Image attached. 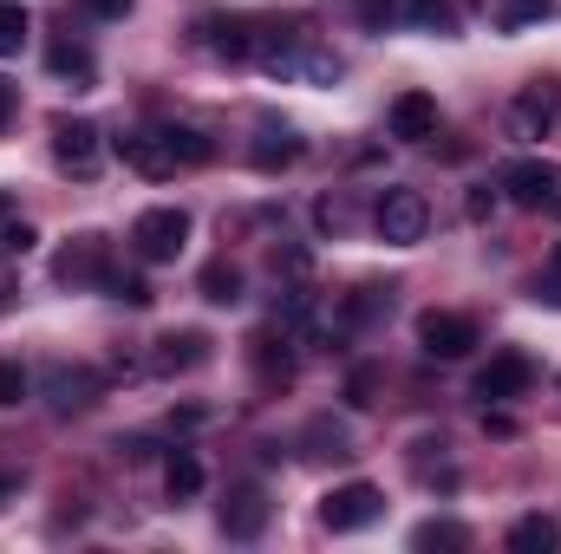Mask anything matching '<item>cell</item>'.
Instances as JSON below:
<instances>
[{"label":"cell","instance_id":"27","mask_svg":"<svg viewBox=\"0 0 561 554\" xmlns=\"http://www.w3.org/2000/svg\"><path fill=\"white\" fill-rule=\"evenodd\" d=\"M105 293H112V300H125V307H150V287H144L138 275H118V268L105 275Z\"/></svg>","mask_w":561,"mask_h":554},{"label":"cell","instance_id":"33","mask_svg":"<svg viewBox=\"0 0 561 554\" xmlns=\"http://www.w3.org/2000/svg\"><path fill=\"white\" fill-rule=\"evenodd\" d=\"M549 209H556V216H561V196H556V203H549Z\"/></svg>","mask_w":561,"mask_h":554},{"label":"cell","instance_id":"28","mask_svg":"<svg viewBox=\"0 0 561 554\" xmlns=\"http://www.w3.org/2000/svg\"><path fill=\"white\" fill-rule=\"evenodd\" d=\"M294 157H300V143H255V163H262V170H275V163H294Z\"/></svg>","mask_w":561,"mask_h":554},{"label":"cell","instance_id":"7","mask_svg":"<svg viewBox=\"0 0 561 554\" xmlns=\"http://www.w3.org/2000/svg\"><path fill=\"white\" fill-rule=\"evenodd\" d=\"M53 157L66 176H99V157H105L99 125L92 118H53Z\"/></svg>","mask_w":561,"mask_h":554},{"label":"cell","instance_id":"26","mask_svg":"<svg viewBox=\"0 0 561 554\" xmlns=\"http://www.w3.org/2000/svg\"><path fill=\"white\" fill-rule=\"evenodd\" d=\"M26 385H33V379H26V366H13V359H0V412H13V405L26 399Z\"/></svg>","mask_w":561,"mask_h":554},{"label":"cell","instance_id":"23","mask_svg":"<svg viewBox=\"0 0 561 554\" xmlns=\"http://www.w3.org/2000/svg\"><path fill=\"white\" fill-rule=\"evenodd\" d=\"M405 13H412V26H424V33H457V7L450 0H412Z\"/></svg>","mask_w":561,"mask_h":554},{"label":"cell","instance_id":"6","mask_svg":"<svg viewBox=\"0 0 561 554\" xmlns=\"http://www.w3.org/2000/svg\"><path fill=\"white\" fill-rule=\"evenodd\" d=\"M112 150L125 157V170H138L144 183H170V176H176V150H170V138H163V125L125 131V138H112Z\"/></svg>","mask_w":561,"mask_h":554},{"label":"cell","instance_id":"9","mask_svg":"<svg viewBox=\"0 0 561 554\" xmlns=\"http://www.w3.org/2000/svg\"><path fill=\"white\" fill-rule=\"evenodd\" d=\"M529 385H536L529 353H496V359L477 372V399H483V405H510V399H523Z\"/></svg>","mask_w":561,"mask_h":554},{"label":"cell","instance_id":"21","mask_svg":"<svg viewBox=\"0 0 561 554\" xmlns=\"http://www.w3.org/2000/svg\"><path fill=\"white\" fill-rule=\"evenodd\" d=\"M46 66H53L59 79H72V85H92V53H85V46H72V39H59V46L46 53Z\"/></svg>","mask_w":561,"mask_h":554},{"label":"cell","instance_id":"32","mask_svg":"<svg viewBox=\"0 0 561 554\" xmlns=\"http://www.w3.org/2000/svg\"><path fill=\"white\" fill-rule=\"evenodd\" d=\"M13 105H20V92H13V85L0 79V131H7V118H13Z\"/></svg>","mask_w":561,"mask_h":554},{"label":"cell","instance_id":"19","mask_svg":"<svg viewBox=\"0 0 561 554\" xmlns=\"http://www.w3.org/2000/svg\"><path fill=\"white\" fill-rule=\"evenodd\" d=\"M163 489H170L176 503L203 489V463H196V450H170V457H163Z\"/></svg>","mask_w":561,"mask_h":554},{"label":"cell","instance_id":"31","mask_svg":"<svg viewBox=\"0 0 561 554\" xmlns=\"http://www.w3.org/2000/svg\"><path fill=\"white\" fill-rule=\"evenodd\" d=\"M79 7H85L92 20H125V13H131V0H79Z\"/></svg>","mask_w":561,"mask_h":554},{"label":"cell","instance_id":"12","mask_svg":"<svg viewBox=\"0 0 561 554\" xmlns=\"http://www.w3.org/2000/svg\"><path fill=\"white\" fill-rule=\"evenodd\" d=\"M392 138H405V143L437 138V99L431 92H399L392 99Z\"/></svg>","mask_w":561,"mask_h":554},{"label":"cell","instance_id":"22","mask_svg":"<svg viewBox=\"0 0 561 554\" xmlns=\"http://www.w3.org/2000/svg\"><path fill=\"white\" fill-rule=\"evenodd\" d=\"M412 549H470V529L463 522H419Z\"/></svg>","mask_w":561,"mask_h":554},{"label":"cell","instance_id":"8","mask_svg":"<svg viewBox=\"0 0 561 554\" xmlns=\"http://www.w3.org/2000/svg\"><path fill=\"white\" fill-rule=\"evenodd\" d=\"M419 346L431 359H463L477 346V320L450 313V307H431V313H419Z\"/></svg>","mask_w":561,"mask_h":554},{"label":"cell","instance_id":"15","mask_svg":"<svg viewBox=\"0 0 561 554\" xmlns=\"http://www.w3.org/2000/svg\"><path fill=\"white\" fill-rule=\"evenodd\" d=\"M249 366H255V379H262L268 392H280V385L294 379V353H287V339H275V333H255V339H249Z\"/></svg>","mask_w":561,"mask_h":554},{"label":"cell","instance_id":"30","mask_svg":"<svg viewBox=\"0 0 561 554\" xmlns=\"http://www.w3.org/2000/svg\"><path fill=\"white\" fill-rule=\"evenodd\" d=\"M0 249H7V255H26V249H33V229H26V222H7Z\"/></svg>","mask_w":561,"mask_h":554},{"label":"cell","instance_id":"14","mask_svg":"<svg viewBox=\"0 0 561 554\" xmlns=\"http://www.w3.org/2000/svg\"><path fill=\"white\" fill-rule=\"evenodd\" d=\"M196 33H203V46H209L216 59H255V20H222V13H216V20H203Z\"/></svg>","mask_w":561,"mask_h":554},{"label":"cell","instance_id":"1","mask_svg":"<svg viewBox=\"0 0 561 554\" xmlns=\"http://www.w3.org/2000/svg\"><path fill=\"white\" fill-rule=\"evenodd\" d=\"M183 242H190V209H176V203L144 209L138 222H131V249H138V262H150V268L176 262V255H183Z\"/></svg>","mask_w":561,"mask_h":554},{"label":"cell","instance_id":"25","mask_svg":"<svg viewBox=\"0 0 561 554\" xmlns=\"http://www.w3.org/2000/svg\"><path fill=\"white\" fill-rule=\"evenodd\" d=\"M163 138L176 150V163H209V138L203 131H190V125H163Z\"/></svg>","mask_w":561,"mask_h":554},{"label":"cell","instance_id":"17","mask_svg":"<svg viewBox=\"0 0 561 554\" xmlns=\"http://www.w3.org/2000/svg\"><path fill=\"white\" fill-rule=\"evenodd\" d=\"M549 13H556V0H490V26L496 33H523V26H536Z\"/></svg>","mask_w":561,"mask_h":554},{"label":"cell","instance_id":"3","mask_svg":"<svg viewBox=\"0 0 561 554\" xmlns=\"http://www.w3.org/2000/svg\"><path fill=\"white\" fill-rule=\"evenodd\" d=\"M373 222H379V235L392 249H412V242H424V229H431V203H424L419 189H386L379 209H373Z\"/></svg>","mask_w":561,"mask_h":554},{"label":"cell","instance_id":"2","mask_svg":"<svg viewBox=\"0 0 561 554\" xmlns=\"http://www.w3.org/2000/svg\"><path fill=\"white\" fill-rule=\"evenodd\" d=\"M379 516H386V496H379L373 483H340V489L320 496V522H327L333 535H359V529H373Z\"/></svg>","mask_w":561,"mask_h":554},{"label":"cell","instance_id":"13","mask_svg":"<svg viewBox=\"0 0 561 554\" xmlns=\"http://www.w3.org/2000/svg\"><path fill=\"white\" fill-rule=\"evenodd\" d=\"M46 392H53V412H85L99 399V372L92 366H53L46 372Z\"/></svg>","mask_w":561,"mask_h":554},{"label":"cell","instance_id":"18","mask_svg":"<svg viewBox=\"0 0 561 554\" xmlns=\"http://www.w3.org/2000/svg\"><path fill=\"white\" fill-rule=\"evenodd\" d=\"M561 542V529H556V516H516V529H510V549L516 554H549Z\"/></svg>","mask_w":561,"mask_h":554},{"label":"cell","instance_id":"11","mask_svg":"<svg viewBox=\"0 0 561 554\" xmlns=\"http://www.w3.org/2000/svg\"><path fill=\"white\" fill-rule=\"evenodd\" d=\"M216 522H222V535H229V542H255V535L268 529V496H262L255 483H236V489L222 496Z\"/></svg>","mask_w":561,"mask_h":554},{"label":"cell","instance_id":"16","mask_svg":"<svg viewBox=\"0 0 561 554\" xmlns=\"http://www.w3.org/2000/svg\"><path fill=\"white\" fill-rule=\"evenodd\" d=\"M209 359V333H163L157 339V372H190Z\"/></svg>","mask_w":561,"mask_h":554},{"label":"cell","instance_id":"24","mask_svg":"<svg viewBox=\"0 0 561 554\" xmlns=\"http://www.w3.org/2000/svg\"><path fill=\"white\" fill-rule=\"evenodd\" d=\"M26 46V7L20 0H0V59H13Z\"/></svg>","mask_w":561,"mask_h":554},{"label":"cell","instance_id":"5","mask_svg":"<svg viewBox=\"0 0 561 554\" xmlns=\"http://www.w3.org/2000/svg\"><path fill=\"white\" fill-rule=\"evenodd\" d=\"M105 275H112L105 235H72V242L53 255V280H59V287H105Z\"/></svg>","mask_w":561,"mask_h":554},{"label":"cell","instance_id":"10","mask_svg":"<svg viewBox=\"0 0 561 554\" xmlns=\"http://www.w3.org/2000/svg\"><path fill=\"white\" fill-rule=\"evenodd\" d=\"M503 189H510V203H523V209H549L561 196V170L542 163V157H523V163L503 170Z\"/></svg>","mask_w":561,"mask_h":554},{"label":"cell","instance_id":"29","mask_svg":"<svg viewBox=\"0 0 561 554\" xmlns=\"http://www.w3.org/2000/svg\"><path fill=\"white\" fill-rule=\"evenodd\" d=\"M373 385H379V372H373V366H359V372H353V385H346V399H353V405H373Z\"/></svg>","mask_w":561,"mask_h":554},{"label":"cell","instance_id":"4","mask_svg":"<svg viewBox=\"0 0 561 554\" xmlns=\"http://www.w3.org/2000/svg\"><path fill=\"white\" fill-rule=\"evenodd\" d=\"M556 125H561V85L556 79H536L529 92H516V105H510V138L536 143V138H549Z\"/></svg>","mask_w":561,"mask_h":554},{"label":"cell","instance_id":"20","mask_svg":"<svg viewBox=\"0 0 561 554\" xmlns=\"http://www.w3.org/2000/svg\"><path fill=\"white\" fill-rule=\"evenodd\" d=\"M196 287H203V300H216V307H236V300H242V268H236V262H209Z\"/></svg>","mask_w":561,"mask_h":554}]
</instances>
